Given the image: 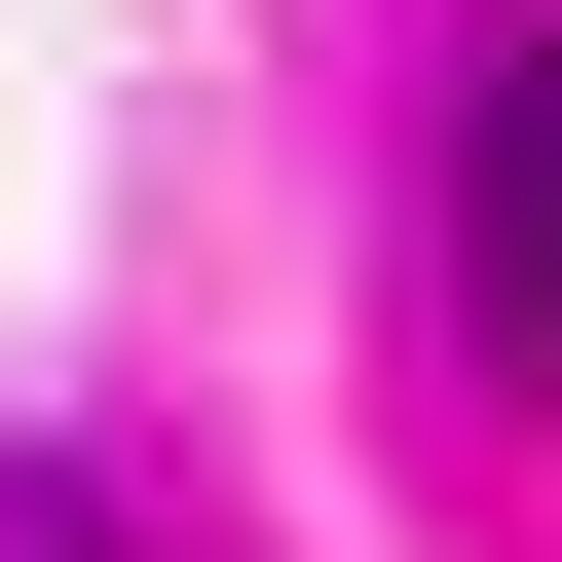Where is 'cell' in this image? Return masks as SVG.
Masks as SVG:
<instances>
[{
	"instance_id": "6da1fadb",
	"label": "cell",
	"mask_w": 562,
	"mask_h": 562,
	"mask_svg": "<svg viewBox=\"0 0 562 562\" xmlns=\"http://www.w3.org/2000/svg\"><path fill=\"white\" fill-rule=\"evenodd\" d=\"M450 301L562 375V38H487V113H450Z\"/></svg>"
},
{
	"instance_id": "7a4b0ae2",
	"label": "cell",
	"mask_w": 562,
	"mask_h": 562,
	"mask_svg": "<svg viewBox=\"0 0 562 562\" xmlns=\"http://www.w3.org/2000/svg\"><path fill=\"white\" fill-rule=\"evenodd\" d=\"M0 562H150V487L113 450H0Z\"/></svg>"
}]
</instances>
